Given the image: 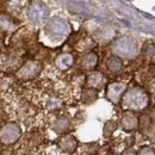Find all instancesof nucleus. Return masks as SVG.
Here are the masks:
<instances>
[{
  "instance_id": "obj_1",
  "label": "nucleus",
  "mask_w": 155,
  "mask_h": 155,
  "mask_svg": "<svg viewBox=\"0 0 155 155\" xmlns=\"http://www.w3.org/2000/svg\"><path fill=\"white\" fill-rule=\"evenodd\" d=\"M123 106L130 111H140L148 106L149 96L141 87H133L123 96Z\"/></svg>"
},
{
  "instance_id": "obj_2",
  "label": "nucleus",
  "mask_w": 155,
  "mask_h": 155,
  "mask_svg": "<svg viewBox=\"0 0 155 155\" xmlns=\"http://www.w3.org/2000/svg\"><path fill=\"white\" fill-rule=\"evenodd\" d=\"M115 54L117 56H122V58H133L135 56L137 53V44L134 39L129 38V37H120L114 43L112 47Z\"/></svg>"
},
{
  "instance_id": "obj_3",
  "label": "nucleus",
  "mask_w": 155,
  "mask_h": 155,
  "mask_svg": "<svg viewBox=\"0 0 155 155\" xmlns=\"http://www.w3.org/2000/svg\"><path fill=\"white\" fill-rule=\"evenodd\" d=\"M47 32L54 38H61L68 32V25L67 23L61 18H53L47 24Z\"/></svg>"
},
{
  "instance_id": "obj_4",
  "label": "nucleus",
  "mask_w": 155,
  "mask_h": 155,
  "mask_svg": "<svg viewBox=\"0 0 155 155\" xmlns=\"http://www.w3.org/2000/svg\"><path fill=\"white\" fill-rule=\"evenodd\" d=\"M28 17L30 18L31 21H34L36 24H41L48 18V8L45 7V5H43L41 2L32 4L29 7Z\"/></svg>"
},
{
  "instance_id": "obj_5",
  "label": "nucleus",
  "mask_w": 155,
  "mask_h": 155,
  "mask_svg": "<svg viewBox=\"0 0 155 155\" xmlns=\"http://www.w3.org/2000/svg\"><path fill=\"white\" fill-rule=\"evenodd\" d=\"M119 123H120V127L123 130L125 131H133L135 130L136 128L138 127V118L136 117V115L133 111H125L119 119Z\"/></svg>"
},
{
  "instance_id": "obj_6",
  "label": "nucleus",
  "mask_w": 155,
  "mask_h": 155,
  "mask_svg": "<svg viewBox=\"0 0 155 155\" xmlns=\"http://www.w3.org/2000/svg\"><path fill=\"white\" fill-rule=\"evenodd\" d=\"M39 72H41V64H39L38 62L30 61V62L25 63V64L20 68L18 75H19L21 79H26V80H28V79H34V78H36L39 74Z\"/></svg>"
},
{
  "instance_id": "obj_7",
  "label": "nucleus",
  "mask_w": 155,
  "mask_h": 155,
  "mask_svg": "<svg viewBox=\"0 0 155 155\" xmlns=\"http://www.w3.org/2000/svg\"><path fill=\"white\" fill-rule=\"evenodd\" d=\"M125 90H127V85H125V84L114 82V84L109 85L106 94H107V98H109L112 103H118V101L122 99V97H123Z\"/></svg>"
},
{
  "instance_id": "obj_8",
  "label": "nucleus",
  "mask_w": 155,
  "mask_h": 155,
  "mask_svg": "<svg viewBox=\"0 0 155 155\" xmlns=\"http://www.w3.org/2000/svg\"><path fill=\"white\" fill-rule=\"evenodd\" d=\"M78 146V141L73 136H66L60 141V147L66 153H73Z\"/></svg>"
},
{
  "instance_id": "obj_9",
  "label": "nucleus",
  "mask_w": 155,
  "mask_h": 155,
  "mask_svg": "<svg viewBox=\"0 0 155 155\" xmlns=\"http://www.w3.org/2000/svg\"><path fill=\"white\" fill-rule=\"evenodd\" d=\"M98 63V56L97 54H94V53H88V54H86L82 60H81V67L84 68V69H93L96 66H97Z\"/></svg>"
},
{
  "instance_id": "obj_10",
  "label": "nucleus",
  "mask_w": 155,
  "mask_h": 155,
  "mask_svg": "<svg viewBox=\"0 0 155 155\" xmlns=\"http://www.w3.org/2000/svg\"><path fill=\"white\" fill-rule=\"evenodd\" d=\"M55 62H56L58 68L64 71V69H68L72 66V63H73V56L71 54H62V55H60L56 58Z\"/></svg>"
},
{
  "instance_id": "obj_11",
  "label": "nucleus",
  "mask_w": 155,
  "mask_h": 155,
  "mask_svg": "<svg viewBox=\"0 0 155 155\" xmlns=\"http://www.w3.org/2000/svg\"><path fill=\"white\" fill-rule=\"evenodd\" d=\"M2 136L8 141H12L19 136V128L15 124H7L5 129H2Z\"/></svg>"
},
{
  "instance_id": "obj_12",
  "label": "nucleus",
  "mask_w": 155,
  "mask_h": 155,
  "mask_svg": "<svg viewBox=\"0 0 155 155\" xmlns=\"http://www.w3.org/2000/svg\"><path fill=\"white\" fill-rule=\"evenodd\" d=\"M106 67L111 73H118L123 68V62L118 56H111L106 62Z\"/></svg>"
},
{
  "instance_id": "obj_13",
  "label": "nucleus",
  "mask_w": 155,
  "mask_h": 155,
  "mask_svg": "<svg viewBox=\"0 0 155 155\" xmlns=\"http://www.w3.org/2000/svg\"><path fill=\"white\" fill-rule=\"evenodd\" d=\"M104 81H105V78L100 73H93V74H91L88 77V85L92 88H100V87H103Z\"/></svg>"
},
{
  "instance_id": "obj_14",
  "label": "nucleus",
  "mask_w": 155,
  "mask_h": 155,
  "mask_svg": "<svg viewBox=\"0 0 155 155\" xmlns=\"http://www.w3.org/2000/svg\"><path fill=\"white\" fill-rule=\"evenodd\" d=\"M54 130L61 134V133H64L69 129V120L66 118V117H61V118H58L54 123Z\"/></svg>"
},
{
  "instance_id": "obj_15",
  "label": "nucleus",
  "mask_w": 155,
  "mask_h": 155,
  "mask_svg": "<svg viewBox=\"0 0 155 155\" xmlns=\"http://www.w3.org/2000/svg\"><path fill=\"white\" fill-rule=\"evenodd\" d=\"M98 97V93L96 88H87L82 92V101L86 104H91L93 103Z\"/></svg>"
},
{
  "instance_id": "obj_16",
  "label": "nucleus",
  "mask_w": 155,
  "mask_h": 155,
  "mask_svg": "<svg viewBox=\"0 0 155 155\" xmlns=\"http://www.w3.org/2000/svg\"><path fill=\"white\" fill-rule=\"evenodd\" d=\"M152 120L153 119L150 118V116L143 115L138 119V125L143 131H150L152 130Z\"/></svg>"
},
{
  "instance_id": "obj_17",
  "label": "nucleus",
  "mask_w": 155,
  "mask_h": 155,
  "mask_svg": "<svg viewBox=\"0 0 155 155\" xmlns=\"http://www.w3.org/2000/svg\"><path fill=\"white\" fill-rule=\"evenodd\" d=\"M13 23L10 19V17L5 15H0V29L1 30H10L12 28Z\"/></svg>"
},
{
  "instance_id": "obj_18",
  "label": "nucleus",
  "mask_w": 155,
  "mask_h": 155,
  "mask_svg": "<svg viewBox=\"0 0 155 155\" xmlns=\"http://www.w3.org/2000/svg\"><path fill=\"white\" fill-rule=\"evenodd\" d=\"M117 129V124L114 120H109L104 127V136H111Z\"/></svg>"
},
{
  "instance_id": "obj_19",
  "label": "nucleus",
  "mask_w": 155,
  "mask_h": 155,
  "mask_svg": "<svg viewBox=\"0 0 155 155\" xmlns=\"http://www.w3.org/2000/svg\"><path fill=\"white\" fill-rule=\"evenodd\" d=\"M144 55L146 58L150 61H154L155 60V45H148L147 49L144 50Z\"/></svg>"
},
{
  "instance_id": "obj_20",
  "label": "nucleus",
  "mask_w": 155,
  "mask_h": 155,
  "mask_svg": "<svg viewBox=\"0 0 155 155\" xmlns=\"http://www.w3.org/2000/svg\"><path fill=\"white\" fill-rule=\"evenodd\" d=\"M137 155H155V150L154 148L150 147V146H144V147L140 148Z\"/></svg>"
},
{
  "instance_id": "obj_21",
  "label": "nucleus",
  "mask_w": 155,
  "mask_h": 155,
  "mask_svg": "<svg viewBox=\"0 0 155 155\" xmlns=\"http://www.w3.org/2000/svg\"><path fill=\"white\" fill-rule=\"evenodd\" d=\"M149 88H150V92L155 93V79H153V80L150 81V84H149Z\"/></svg>"
},
{
  "instance_id": "obj_22",
  "label": "nucleus",
  "mask_w": 155,
  "mask_h": 155,
  "mask_svg": "<svg viewBox=\"0 0 155 155\" xmlns=\"http://www.w3.org/2000/svg\"><path fill=\"white\" fill-rule=\"evenodd\" d=\"M122 155H137V154H136V152H134L133 149H128V150H125Z\"/></svg>"
},
{
  "instance_id": "obj_23",
  "label": "nucleus",
  "mask_w": 155,
  "mask_h": 155,
  "mask_svg": "<svg viewBox=\"0 0 155 155\" xmlns=\"http://www.w3.org/2000/svg\"><path fill=\"white\" fill-rule=\"evenodd\" d=\"M150 118H152L153 120H155V107L152 110V112H150Z\"/></svg>"
}]
</instances>
